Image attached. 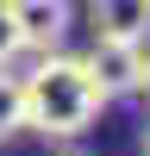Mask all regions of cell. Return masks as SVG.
I'll return each instance as SVG.
<instances>
[{"label": "cell", "instance_id": "1", "mask_svg": "<svg viewBox=\"0 0 150 156\" xmlns=\"http://www.w3.org/2000/svg\"><path fill=\"white\" fill-rule=\"evenodd\" d=\"M19 87H25V125L44 137H81L106 106V87L94 81V69L81 56H62V50L38 56V69Z\"/></svg>", "mask_w": 150, "mask_h": 156}, {"label": "cell", "instance_id": "2", "mask_svg": "<svg viewBox=\"0 0 150 156\" xmlns=\"http://www.w3.org/2000/svg\"><path fill=\"white\" fill-rule=\"evenodd\" d=\"M81 62L106 87V100L112 94H138V81H144V44H125V37H94V50Z\"/></svg>", "mask_w": 150, "mask_h": 156}, {"label": "cell", "instance_id": "3", "mask_svg": "<svg viewBox=\"0 0 150 156\" xmlns=\"http://www.w3.org/2000/svg\"><path fill=\"white\" fill-rule=\"evenodd\" d=\"M12 19H19V37L25 50H38V56H50V50L69 37V0H12Z\"/></svg>", "mask_w": 150, "mask_h": 156}, {"label": "cell", "instance_id": "4", "mask_svg": "<svg viewBox=\"0 0 150 156\" xmlns=\"http://www.w3.org/2000/svg\"><path fill=\"white\" fill-rule=\"evenodd\" d=\"M88 19H94V37L144 44L150 37V0H88Z\"/></svg>", "mask_w": 150, "mask_h": 156}, {"label": "cell", "instance_id": "5", "mask_svg": "<svg viewBox=\"0 0 150 156\" xmlns=\"http://www.w3.org/2000/svg\"><path fill=\"white\" fill-rule=\"evenodd\" d=\"M19 125H25V87L12 81L6 69H0V144H6V137L19 131Z\"/></svg>", "mask_w": 150, "mask_h": 156}, {"label": "cell", "instance_id": "6", "mask_svg": "<svg viewBox=\"0 0 150 156\" xmlns=\"http://www.w3.org/2000/svg\"><path fill=\"white\" fill-rule=\"evenodd\" d=\"M19 50H25V37H19V19H12V0H0V69H6Z\"/></svg>", "mask_w": 150, "mask_h": 156}, {"label": "cell", "instance_id": "7", "mask_svg": "<svg viewBox=\"0 0 150 156\" xmlns=\"http://www.w3.org/2000/svg\"><path fill=\"white\" fill-rule=\"evenodd\" d=\"M138 94H144V100H150V56H144V81H138Z\"/></svg>", "mask_w": 150, "mask_h": 156}, {"label": "cell", "instance_id": "8", "mask_svg": "<svg viewBox=\"0 0 150 156\" xmlns=\"http://www.w3.org/2000/svg\"><path fill=\"white\" fill-rule=\"evenodd\" d=\"M144 156H150V125H144Z\"/></svg>", "mask_w": 150, "mask_h": 156}]
</instances>
